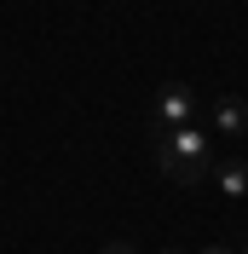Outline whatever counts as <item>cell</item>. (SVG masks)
<instances>
[{"mask_svg": "<svg viewBox=\"0 0 248 254\" xmlns=\"http://www.w3.org/2000/svg\"><path fill=\"white\" fill-rule=\"evenodd\" d=\"M150 150H156V168L173 179V185H196V179L214 174V133L208 127H173V133H150Z\"/></svg>", "mask_w": 248, "mask_h": 254, "instance_id": "1", "label": "cell"}, {"mask_svg": "<svg viewBox=\"0 0 248 254\" xmlns=\"http://www.w3.org/2000/svg\"><path fill=\"white\" fill-rule=\"evenodd\" d=\"M196 122V93L190 87H162L156 93V104H150V133H173V127H190Z\"/></svg>", "mask_w": 248, "mask_h": 254, "instance_id": "2", "label": "cell"}, {"mask_svg": "<svg viewBox=\"0 0 248 254\" xmlns=\"http://www.w3.org/2000/svg\"><path fill=\"white\" fill-rule=\"evenodd\" d=\"M214 179L231 202H248V156H219L214 162Z\"/></svg>", "mask_w": 248, "mask_h": 254, "instance_id": "3", "label": "cell"}, {"mask_svg": "<svg viewBox=\"0 0 248 254\" xmlns=\"http://www.w3.org/2000/svg\"><path fill=\"white\" fill-rule=\"evenodd\" d=\"M214 133H225V139H237V133H248V104L237 93L214 98Z\"/></svg>", "mask_w": 248, "mask_h": 254, "instance_id": "4", "label": "cell"}, {"mask_svg": "<svg viewBox=\"0 0 248 254\" xmlns=\"http://www.w3.org/2000/svg\"><path fill=\"white\" fill-rule=\"evenodd\" d=\"M104 254H139V249H133V243H110Z\"/></svg>", "mask_w": 248, "mask_h": 254, "instance_id": "5", "label": "cell"}, {"mask_svg": "<svg viewBox=\"0 0 248 254\" xmlns=\"http://www.w3.org/2000/svg\"><path fill=\"white\" fill-rule=\"evenodd\" d=\"M202 254H231V249H225V243H214V249H202Z\"/></svg>", "mask_w": 248, "mask_h": 254, "instance_id": "6", "label": "cell"}, {"mask_svg": "<svg viewBox=\"0 0 248 254\" xmlns=\"http://www.w3.org/2000/svg\"><path fill=\"white\" fill-rule=\"evenodd\" d=\"M162 254H185V249H162Z\"/></svg>", "mask_w": 248, "mask_h": 254, "instance_id": "7", "label": "cell"}, {"mask_svg": "<svg viewBox=\"0 0 248 254\" xmlns=\"http://www.w3.org/2000/svg\"><path fill=\"white\" fill-rule=\"evenodd\" d=\"M243 254H248V249H243Z\"/></svg>", "mask_w": 248, "mask_h": 254, "instance_id": "8", "label": "cell"}]
</instances>
